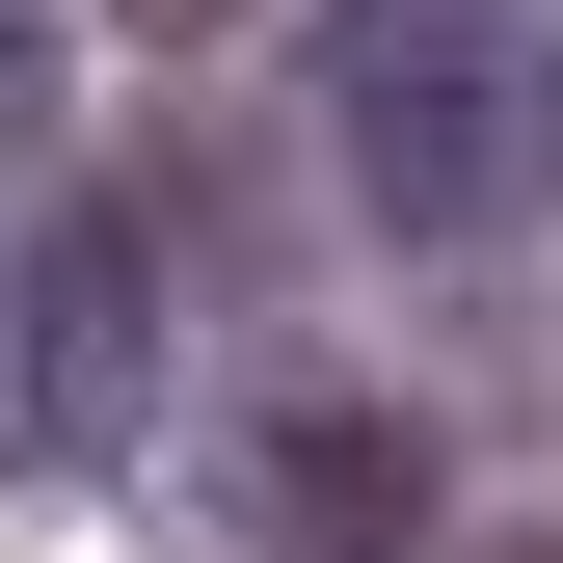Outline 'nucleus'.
Wrapping results in <instances>:
<instances>
[{
    "instance_id": "f257e3e1",
    "label": "nucleus",
    "mask_w": 563,
    "mask_h": 563,
    "mask_svg": "<svg viewBox=\"0 0 563 563\" xmlns=\"http://www.w3.org/2000/svg\"><path fill=\"white\" fill-rule=\"evenodd\" d=\"M349 162H376V216H510V188L563 162V54L537 27H456V0H376L349 27Z\"/></svg>"
},
{
    "instance_id": "f03ea898",
    "label": "nucleus",
    "mask_w": 563,
    "mask_h": 563,
    "mask_svg": "<svg viewBox=\"0 0 563 563\" xmlns=\"http://www.w3.org/2000/svg\"><path fill=\"white\" fill-rule=\"evenodd\" d=\"M134 402H162V242H134V216H27V242H0V456H27V483H108Z\"/></svg>"
},
{
    "instance_id": "7ed1b4c3",
    "label": "nucleus",
    "mask_w": 563,
    "mask_h": 563,
    "mask_svg": "<svg viewBox=\"0 0 563 563\" xmlns=\"http://www.w3.org/2000/svg\"><path fill=\"white\" fill-rule=\"evenodd\" d=\"M268 510H296V563H376V537H402V430H296Z\"/></svg>"
},
{
    "instance_id": "20e7f679",
    "label": "nucleus",
    "mask_w": 563,
    "mask_h": 563,
    "mask_svg": "<svg viewBox=\"0 0 563 563\" xmlns=\"http://www.w3.org/2000/svg\"><path fill=\"white\" fill-rule=\"evenodd\" d=\"M54 134V0H0V162Z\"/></svg>"
},
{
    "instance_id": "39448f33",
    "label": "nucleus",
    "mask_w": 563,
    "mask_h": 563,
    "mask_svg": "<svg viewBox=\"0 0 563 563\" xmlns=\"http://www.w3.org/2000/svg\"><path fill=\"white\" fill-rule=\"evenodd\" d=\"M108 27H134V54H216V27H242V0H108Z\"/></svg>"
},
{
    "instance_id": "423d86ee",
    "label": "nucleus",
    "mask_w": 563,
    "mask_h": 563,
    "mask_svg": "<svg viewBox=\"0 0 563 563\" xmlns=\"http://www.w3.org/2000/svg\"><path fill=\"white\" fill-rule=\"evenodd\" d=\"M510 563H563V537H510Z\"/></svg>"
}]
</instances>
